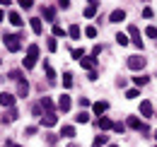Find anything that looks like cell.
<instances>
[{"label": "cell", "instance_id": "cell-30", "mask_svg": "<svg viewBox=\"0 0 157 147\" xmlns=\"http://www.w3.org/2000/svg\"><path fill=\"white\" fill-rule=\"evenodd\" d=\"M73 58H75V60H82V58H85V51H82V48H75V51H73Z\"/></svg>", "mask_w": 157, "mask_h": 147}, {"label": "cell", "instance_id": "cell-45", "mask_svg": "<svg viewBox=\"0 0 157 147\" xmlns=\"http://www.w3.org/2000/svg\"><path fill=\"white\" fill-rule=\"evenodd\" d=\"M68 147H78V145H68Z\"/></svg>", "mask_w": 157, "mask_h": 147}, {"label": "cell", "instance_id": "cell-2", "mask_svg": "<svg viewBox=\"0 0 157 147\" xmlns=\"http://www.w3.org/2000/svg\"><path fill=\"white\" fill-rule=\"evenodd\" d=\"M36 55H39V46L32 43V46L27 48V58H24V68H27V70H32V68L36 65Z\"/></svg>", "mask_w": 157, "mask_h": 147}, {"label": "cell", "instance_id": "cell-40", "mask_svg": "<svg viewBox=\"0 0 157 147\" xmlns=\"http://www.w3.org/2000/svg\"><path fill=\"white\" fill-rule=\"evenodd\" d=\"M143 17L150 19V17H152V10H150V7H145V10H143Z\"/></svg>", "mask_w": 157, "mask_h": 147}, {"label": "cell", "instance_id": "cell-22", "mask_svg": "<svg viewBox=\"0 0 157 147\" xmlns=\"http://www.w3.org/2000/svg\"><path fill=\"white\" fill-rule=\"evenodd\" d=\"M133 82H136L138 87H143V85H147V82H150V77H147V75H138V77H133Z\"/></svg>", "mask_w": 157, "mask_h": 147}, {"label": "cell", "instance_id": "cell-46", "mask_svg": "<svg viewBox=\"0 0 157 147\" xmlns=\"http://www.w3.org/2000/svg\"><path fill=\"white\" fill-rule=\"evenodd\" d=\"M155 140H157V130H155Z\"/></svg>", "mask_w": 157, "mask_h": 147}, {"label": "cell", "instance_id": "cell-35", "mask_svg": "<svg viewBox=\"0 0 157 147\" xmlns=\"http://www.w3.org/2000/svg\"><path fill=\"white\" fill-rule=\"evenodd\" d=\"M111 130H116V133L123 135V133H126V126H123V123H114V128H111Z\"/></svg>", "mask_w": 157, "mask_h": 147}, {"label": "cell", "instance_id": "cell-7", "mask_svg": "<svg viewBox=\"0 0 157 147\" xmlns=\"http://www.w3.org/2000/svg\"><path fill=\"white\" fill-rule=\"evenodd\" d=\"M128 34L133 36V43H136L138 48H143V39H140V32H138V27H128Z\"/></svg>", "mask_w": 157, "mask_h": 147}, {"label": "cell", "instance_id": "cell-19", "mask_svg": "<svg viewBox=\"0 0 157 147\" xmlns=\"http://www.w3.org/2000/svg\"><path fill=\"white\" fill-rule=\"evenodd\" d=\"M44 17H46V22H56V10L53 7H44Z\"/></svg>", "mask_w": 157, "mask_h": 147}, {"label": "cell", "instance_id": "cell-32", "mask_svg": "<svg viewBox=\"0 0 157 147\" xmlns=\"http://www.w3.org/2000/svg\"><path fill=\"white\" fill-rule=\"evenodd\" d=\"M53 36H65V29L56 24V27H53Z\"/></svg>", "mask_w": 157, "mask_h": 147}, {"label": "cell", "instance_id": "cell-16", "mask_svg": "<svg viewBox=\"0 0 157 147\" xmlns=\"http://www.w3.org/2000/svg\"><path fill=\"white\" fill-rule=\"evenodd\" d=\"M7 19H10V24H12V27H22V17L17 15V12H10Z\"/></svg>", "mask_w": 157, "mask_h": 147}, {"label": "cell", "instance_id": "cell-17", "mask_svg": "<svg viewBox=\"0 0 157 147\" xmlns=\"http://www.w3.org/2000/svg\"><path fill=\"white\" fill-rule=\"evenodd\" d=\"M106 142H109V135H97L94 142H92V147H104Z\"/></svg>", "mask_w": 157, "mask_h": 147}, {"label": "cell", "instance_id": "cell-13", "mask_svg": "<svg viewBox=\"0 0 157 147\" xmlns=\"http://www.w3.org/2000/svg\"><path fill=\"white\" fill-rule=\"evenodd\" d=\"M29 94V85H27V80H20L17 82V96H27Z\"/></svg>", "mask_w": 157, "mask_h": 147}, {"label": "cell", "instance_id": "cell-8", "mask_svg": "<svg viewBox=\"0 0 157 147\" xmlns=\"http://www.w3.org/2000/svg\"><path fill=\"white\" fill-rule=\"evenodd\" d=\"M109 109V101H97V104H92V111H94V116L101 118V113Z\"/></svg>", "mask_w": 157, "mask_h": 147}, {"label": "cell", "instance_id": "cell-15", "mask_svg": "<svg viewBox=\"0 0 157 147\" xmlns=\"http://www.w3.org/2000/svg\"><path fill=\"white\" fill-rule=\"evenodd\" d=\"M32 32H34V34H41V32H44V24H41V19H39V17L32 19Z\"/></svg>", "mask_w": 157, "mask_h": 147}, {"label": "cell", "instance_id": "cell-5", "mask_svg": "<svg viewBox=\"0 0 157 147\" xmlns=\"http://www.w3.org/2000/svg\"><path fill=\"white\" fill-rule=\"evenodd\" d=\"M126 126H128V128H133V130H143V133H147V126H145V123H140V118H138V116H131Z\"/></svg>", "mask_w": 157, "mask_h": 147}, {"label": "cell", "instance_id": "cell-14", "mask_svg": "<svg viewBox=\"0 0 157 147\" xmlns=\"http://www.w3.org/2000/svg\"><path fill=\"white\" fill-rule=\"evenodd\" d=\"M123 19H126V12H123V10H114L111 17H109V22H123Z\"/></svg>", "mask_w": 157, "mask_h": 147}, {"label": "cell", "instance_id": "cell-38", "mask_svg": "<svg viewBox=\"0 0 157 147\" xmlns=\"http://www.w3.org/2000/svg\"><path fill=\"white\" fill-rule=\"evenodd\" d=\"M46 140H48L51 145H56V142H58V135H53V133H51V135H46Z\"/></svg>", "mask_w": 157, "mask_h": 147}, {"label": "cell", "instance_id": "cell-36", "mask_svg": "<svg viewBox=\"0 0 157 147\" xmlns=\"http://www.w3.org/2000/svg\"><path fill=\"white\" fill-rule=\"evenodd\" d=\"M46 77H48V82H56V73L51 68H46Z\"/></svg>", "mask_w": 157, "mask_h": 147}, {"label": "cell", "instance_id": "cell-18", "mask_svg": "<svg viewBox=\"0 0 157 147\" xmlns=\"http://www.w3.org/2000/svg\"><path fill=\"white\" fill-rule=\"evenodd\" d=\"M41 106L46 109V113H53V101L48 96H41Z\"/></svg>", "mask_w": 157, "mask_h": 147}, {"label": "cell", "instance_id": "cell-6", "mask_svg": "<svg viewBox=\"0 0 157 147\" xmlns=\"http://www.w3.org/2000/svg\"><path fill=\"white\" fill-rule=\"evenodd\" d=\"M56 123H58V116H56V113H44V116H41V126L53 128Z\"/></svg>", "mask_w": 157, "mask_h": 147}, {"label": "cell", "instance_id": "cell-44", "mask_svg": "<svg viewBox=\"0 0 157 147\" xmlns=\"http://www.w3.org/2000/svg\"><path fill=\"white\" fill-rule=\"evenodd\" d=\"M2 17H5V15H2V10H0V19H2Z\"/></svg>", "mask_w": 157, "mask_h": 147}, {"label": "cell", "instance_id": "cell-4", "mask_svg": "<svg viewBox=\"0 0 157 147\" xmlns=\"http://www.w3.org/2000/svg\"><path fill=\"white\" fill-rule=\"evenodd\" d=\"M0 106H5V109H12V106H15V94L2 92V94H0Z\"/></svg>", "mask_w": 157, "mask_h": 147}, {"label": "cell", "instance_id": "cell-10", "mask_svg": "<svg viewBox=\"0 0 157 147\" xmlns=\"http://www.w3.org/2000/svg\"><path fill=\"white\" fill-rule=\"evenodd\" d=\"M140 113L145 118H152V104L150 101H140Z\"/></svg>", "mask_w": 157, "mask_h": 147}, {"label": "cell", "instance_id": "cell-9", "mask_svg": "<svg viewBox=\"0 0 157 147\" xmlns=\"http://www.w3.org/2000/svg\"><path fill=\"white\" fill-rule=\"evenodd\" d=\"M70 104H73V101H70V96H68V94H63V96L58 99V109L63 111V113H65V111H70Z\"/></svg>", "mask_w": 157, "mask_h": 147}, {"label": "cell", "instance_id": "cell-43", "mask_svg": "<svg viewBox=\"0 0 157 147\" xmlns=\"http://www.w3.org/2000/svg\"><path fill=\"white\" fill-rule=\"evenodd\" d=\"M7 147H20V145H12V142H7Z\"/></svg>", "mask_w": 157, "mask_h": 147}, {"label": "cell", "instance_id": "cell-33", "mask_svg": "<svg viewBox=\"0 0 157 147\" xmlns=\"http://www.w3.org/2000/svg\"><path fill=\"white\" fill-rule=\"evenodd\" d=\"M7 77H10V80H17V82H20V80H22V73H20V70H12V73L7 75Z\"/></svg>", "mask_w": 157, "mask_h": 147}, {"label": "cell", "instance_id": "cell-1", "mask_svg": "<svg viewBox=\"0 0 157 147\" xmlns=\"http://www.w3.org/2000/svg\"><path fill=\"white\" fill-rule=\"evenodd\" d=\"M2 43L7 46V51H10V53H17V51L22 48L20 36H17V34H5V36H2Z\"/></svg>", "mask_w": 157, "mask_h": 147}, {"label": "cell", "instance_id": "cell-20", "mask_svg": "<svg viewBox=\"0 0 157 147\" xmlns=\"http://www.w3.org/2000/svg\"><path fill=\"white\" fill-rule=\"evenodd\" d=\"M99 128H101V130H111V128H114V123H111L106 116H101V118H99Z\"/></svg>", "mask_w": 157, "mask_h": 147}, {"label": "cell", "instance_id": "cell-11", "mask_svg": "<svg viewBox=\"0 0 157 147\" xmlns=\"http://www.w3.org/2000/svg\"><path fill=\"white\" fill-rule=\"evenodd\" d=\"M80 65H82L85 70H90V73H92V70H94V65H97V58H82V60H80Z\"/></svg>", "mask_w": 157, "mask_h": 147}, {"label": "cell", "instance_id": "cell-3", "mask_svg": "<svg viewBox=\"0 0 157 147\" xmlns=\"http://www.w3.org/2000/svg\"><path fill=\"white\" fill-rule=\"evenodd\" d=\"M126 65H128L131 70H143V68H145V58H140V55H131V58L126 60Z\"/></svg>", "mask_w": 157, "mask_h": 147}, {"label": "cell", "instance_id": "cell-34", "mask_svg": "<svg viewBox=\"0 0 157 147\" xmlns=\"http://www.w3.org/2000/svg\"><path fill=\"white\" fill-rule=\"evenodd\" d=\"M136 96H140L138 89H128V92H126V99H136Z\"/></svg>", "mask_w": 157, "mask_h": 147}, {"label": "cell", "instance_id": "cell-26", "mask_svg": "<svg viewBox=\"0 0 157 147\" xmlns=\"http://www.w3.org/2000/svg\"><path fill=\"white\" fill-rule=\"evenodd\" d=\"M87 121H90V113H85V111H80L75 116V123H87Z\"/></svg>", "mask_w": 157, "mask_h": 147}, {"label": "cell", "instance_id": "cell-41", "mask_svg": "<svg viewBox=\"0 0 157 147\" xmlns=\"http://www.w3.org/2000/svg\"><path fill=\"white\" fill-rule=\"evenodd\" d=\"M58 7H63V10H68V7H70V2H68V0H60V2H58Z\"/></svg>", "mask_w": 157, "mask_h": 147}, {"label": "cell", "instance_id": "cell-29", "mask_svg": "<svg viewBox=\"0 0 157 147\" xmlns=\"http://www.w3.org/2000/svg\"><path fill=\"white\" fill-rule=\"evenodd\" d=\"M46 46H48V51H51V53H53V51L58 48V43H56V39H48V41H46Z\"/></svg>", "mask_w": 157, "mask_h": 147}, {"label": "cell", "instance_id": "cell-23", "mask_svg": "<svg viewBox=\"0 0 157 147\" xmlns=\"http://www.w3.org/2000/svg\"><path fill=\"white\" fill-rule=\"evenodd\" d=\"M17 116H20V113H17V109H10V111H7V116H5L2 121H7V123H12V121H17Z\"/></svg>", "mask_w": 157, "mask_h": 147}, {"label": "cell", "instance_id": "cell-31", "mask_svg": "<svg viewBox=\"0 0 157 147\" xmlns=\"http://www.w3.org/2000/svg\"><path fill=\"white\" fill-rule=\"evenodd\" d=\"M85 34H87L90 39H94V36H97V27H87V29H85Z\"/></svg>", "mask_w": 157, "mask_h": 147}, {"label": "cell", "instance_id": "cell-12", "mask_svg": "<svg viewBox=\"0 0 157 147\" xmlns=\"http://www.w3.org/2000/svg\"><path fill=\"white\" fill-rule=\"evenodd\" d=\"M97 7H99V2H97V0H92V2L85 7V17H94V15H97Z\"/></svg>", "mask_w": 157, "mask_h": 147}, {"label": "cell", "instance_id": "cell-28", "mask_svg": "<svg viewBox=\"0 0 157 147\" xmlns=\"http://www.w3.org/2000/svg\"><path fill=\"white\" fill-rule=\"evenodd\" d=\"M145 34H147L150 39H157V27H147V29H145Z\"/></svg>", "mask_w": 157, "mask_h": 147}, {"label": "cell", "instance_id": "cell-24", "mask_svg": "<svg viewBox=\"0 0 157 147\" xmlns=\"http://www.w3.org/2000/svg\"><path fill=\"white\" fill-rule=\"evenodd\" d=\"M68 36H70V39H80V27H78V24H73V27L68 29Z\"/></svg>", "mask_w": 157, "mask_h": 147}, {"label": "cell", "instance_id": "cell-25", "mask_svg": "<svg viewBox=\"0 0 157 147\" xmlns=\"http://www.w3.org/2000/svg\"><path fill=\"white\" fill-rule=\"evenodd\" d=\"M63 87H65V89H70V87H73V75H70V73L63 75Z\"/></svg>", "mask_w": 157, "mask_h": 147}, {"label": "cell", "instance_id": "cell-27", "mask_svg": "<svg viewBox=\"0 0 157 147\" xmlns=\"http://www.w3.org/2000/svg\"><path fill=\"white\" fill-rule=\"evenodd\" d=\"M116 43H118V46H128V36L118 32V34H116Z\"/></svg>", "mask_w": 157, "mask_h": 147}, {"label": "cell", "instance_id": "cell-37", "mask_svg": "<svg viewBox=\"0 0 157 147\" xmlns=\"http://www.w3.org/2000/svg\"><path fill=\"white\" fill-rule=\"evenodd\" d=\"M87 106H92V104H90V99H85V96H80V109H87Z\"/></svg>", "mask_w": 157, "mask_h": 147}, {"label": "cell", "instance_id": "cell-39", "mask_svg": "<svg viewBox=\"0 0 157 147\" xmlns=\"http://www.w3.org/2000/svg\"><path fill=\"white\" fill-rule=\"evenodd\" d=\"M20 5L24 7V10H29V7H32V0H20Z\"/></svg>", "mask_w": 157, "mask_h": 147}, {"label": "cell", "instance_id": "cell-21", "mask_svg": "<svg viewBox=\"0 0 157 147\" xmlns=\"http://www.w3.org/2000/svg\"><path fill=\"white\" fill-rule=\"evenodd\" d=\"M60 135H63V138H75V128H73V126H63Z\"/></svg>", "mask_w": 157, "mask_h": 147}, {"label": "cell", "instance_id": "cell-42", "mask_svg": "<svg viewBox=\"0 0 157 147\" xmlns=\"http://www.w3.org/2000/svg\"><path fill=\"white\" fill-rule=\"evenodd\" d=\"M99 53H101V46H99V43H97V46L92 48V55H99Z\"/></svg>", "mask_w": 157, "mask_h": 147}, {"label": "cell", "instance_id": "cell-47", "mask_svg": "<svg viewBox=\"0 0 157 147\" xmlns=\"http://www.w3.org/2000/svg\"><path fill=\"white\" fill-rule=\"evenodd\" d=\"M109 147H118V145H109Z\"/></svg>", "mask_w": 157, "mask_h": 147}]
</instances>
